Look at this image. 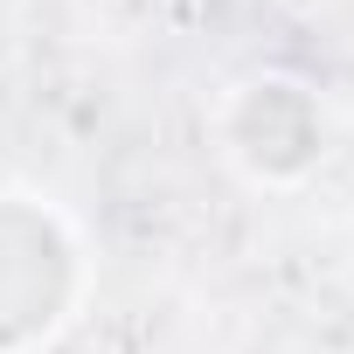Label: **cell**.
Listing matches in <instances>:
<instances>
[{"label": "cell", "mask_w": 354, "mask_h": 354, "mask_svg": "<svg viewBox=\"0 0 354 354\" xmlns=\"http://www.w3.org/2000/svg\"><path fill=\"white\" fill-rule=\"evenodd\" d=\"M91 299L77 223L35 195L0 188V354H49Z\"/></svg>", "instance_id": "cell-1"}, {"label": "cell", "mask_w": 354, "mask_h": 354, "mask_svg": "<svg viewBox=\"0 0 354 354\" xmlns=\"http://www.w3.org/2000/svg\"><path fill=\"white\" fill-rule=\"evenodd\" d=\"M209 139L223 153V167L236 174L243 188H264V195H292L306 188L326 146H333V125H326V104L306 77L292 70H250L236 77L216 111H209Z\"/></svg>", "instance_id": "cell-2"}]
</instances>
